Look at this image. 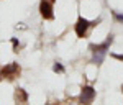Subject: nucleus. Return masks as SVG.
Segmentation results:
<instances>
[{"instance_id":"1","label":"nucleus","mask_w":123,"mask_h":105,"mask_svg":"<svg viewBox=\"0 0 123 105\" xmlns=\"http://www.w3.org/2000/svg\"><path fill=\"white\" fill-rule=\"evenodd\" d=\"M92 26V23L89 21L87 18H84V17H79L76 21V26H74V30H76V35L79 36V38H84L85 35H87V30Z\"/></svg>"},{"instance_id":"2","label":"nucleus","mask_w":123,"mask_h":105,"mask_svg":"<svg viewBox=\"0 0 123 105\" xmlns=\"http://www.w3.org/2000/svg\"><path fill=\"white\" fill-rule=\"evenodd\" d=\"M94 99H95V89L90 86H85L79 95V102L80 104H90V102H94Z\"/></svg>"},{"instance_id":"3","label":"nucleus","mask_w":123,"mask_h":105,"mask_svg":"<svg viewBox=\"0 0 123 105\" xmlns=\"http://www.w3.org/2000/svg\"><path fill=\"white\" fill-rule=\"evenodd\" d=\"M20 74V66L17 62H10L2 69V77H7V79H15Z\"/></svg>"},{"instance_id":"4","label":"nucleus","mask_w":123,"mask_h":105,"mask_svg":"<svg viewBox=\"0 0 123 105\" xmlns=\"http://www.w3.org/2000/svg\"><path fill=\"white\" fill-rule=\"evenodd\" d=\"M39 13L44 20H53L54 18V13H53V5L49 0H41L39 3Z\"/></svg>"},{"instance_id":"5","label":"nucleus","mask_w":123,"mask_h":105,"mask_svg":"<svg viewBox=\"0 0 123 105\" xmlns=\"http://www.w3.org/2000/svg\"><path fill=\"white\" fill-rule=\"evenodd\" d=\"M15 100H17L18 104H25V102L28 100V94H26L23 89H17V92H15Z\"/></svg>"},{"instance_id":"6","label":"nucleus","mask_w":123,"mask_h":105,"mask_svg":"<svg viewBox=\"0 0 123 105\" xmlns=\"http://www.w3.org/2000/svg\"><path fill=\"white\" fill-rule=\"evenodd\" d=\"M94 53V56H92V62L95 64H102L105 59V54H107V51H92Z\"/></svg>"},{"instance_id":"7","label":"nucleus","mask_w":123,"mask_h":105,"mask_svg":"<svg viewBox=\"0 0 123 105\" xmlns=\"http://www.w3.org/2000/svg\"><path fill=\"white\" fill-rule=\"evenodd\" d=\"M53 71H54V72H59V74H62L66 69H64V66H62L61 62H54V66H53Z\"/></svg>"},{"instance_id":"8","label":"nucleus","mask_w":123,"mask_h":105,"mask_svg":"<svg viewBox=\"0 0 123 105\" xmlns=\"http://www.w3.org/2000/svg\"><path fill=\"white\" fill-rule=\"evenodd\" d=\"M113 18L117 20V21H120V23H123V13H118V12H113Z\"/></svg>"},{"instance_id":"9","label":"nucleus","mask_w":123,"mask_h":105,"mask_svg":"<svg viewBox=\"0 0 123 105\" xmlns=\"http://www.w3.org/2000/svg\"><path fill=\"white\" fill-rule=\"evenodd\" d=\"M12 44H13V49L15 51H18V46H20V41L17 38H12Z\"/></svg>"},{"instance_id":"10","label":"nucleus","mask_w":123,"mask_h":105,"mask_svg":"<svg viewBox=\"0 0 123 105\" xmlns=\"http://www.w3.org/2000/svg\"><path fill=\"white\" fill-rule=\"evenodd\" d=\"M112 56H113L115 59H118V61H123V54H115V53H113Z\"/></svg>"},{"instance_id":"11","label":"nucleus","mask_w":123,"mask_h":105,"mask_svg":"<svg viewBox=\"0 0 123 105\" xmlns=\"http://www.w3.org/2000/svg\"><path fill=\"white\" fill-rule=\"evenodd\" d=\"M0 79H2V72H0Z\"/></svg>"},{"instance_id":"12","label":"nucleus","mask_w":123,"mask_h":105,"mask_svg":"<svg viewBox=\"0 0 123 105\" xmlns=\"http://www.w3.org/2000/svg\"><path fill=\"white\" fill-rule=\"evenodd\" d=\"M122 92H123V86H122Z\"/></svg>"},{"instance_id":"13","label":"nucleus","mask_w":123,"mask_h":105,"mask_svg":"<svg viewBox=\"0 0 123 105\" xmlns=\"http://www.w3.org/2000/svg\"><path fill=\"white\" fill-rule=\"evenodd\" d=\"M51 2H54V0H51Z\"/></svg>"}]
</instances>
